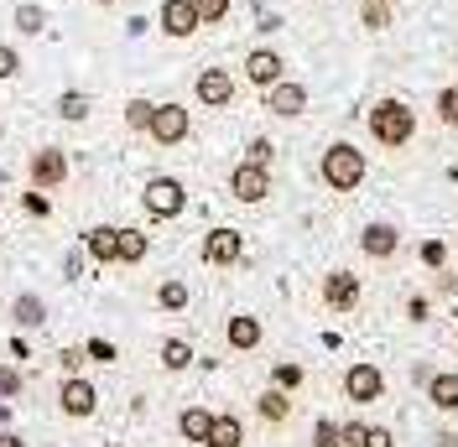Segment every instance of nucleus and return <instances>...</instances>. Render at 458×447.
<instances>
[{
    "instance_id": "obj_49",
    "label": "nucleus",
    "mask_w": 458,
    "mask_h": 447,
    "mask_svg": "<svg viewBox=\"0 0 458 447\" xmlns=\"http://www.w3.org/2000/svg\"><path fill=\"white\" fill-rule=\"evenodd\" d=\"M105 447H120V443H105Z\"/></svg>"
},
{
    "instance_id": "obj_24",
    "label": "nucleus",
    "mask_w": 458,
    "mask_h": 447,
    "mask_svg": "<svg viewBox=\"0 0 458 447\" xmlns=\"http://www.w3.org/2000/svg\"><path fill=\"white\" fill-rule=\"evenodd\" d=\"M11 21H16V31H21V37H42V31H47V5L21 0V5L11 11Z\"/></svg>"
},
{
    "instance_id": "obj_3",
    "label": "nucleus",
    "mask_w": 458,
    "mask_h": 447,
    "mask_svg": "<svg viewBox=\"0 0 458 447\" xmlns=\"http://www.w3.org/2000/svg\"><path fill=\"white\" fill-rule=\"evenodd\" d=\"M141 208L151 219H177L188 208V188L177 177H167V172H157V177H146V188H141Z\"/></svg>"
},
{
    "instance_id": "obj_4",
    "label": "nucleus",
    "mask_w": 458,
    "mask_h": 447,
    "mask_svg": "<svg viewBox=\"0 0 458 447\" xmlns=\"http://www.w3.org/2000/svg\"><path fill=\"white\" fill-rule=\"evenodd\" d=\"M344 401L349 406H375V401H386V369L370 359H354L344 369Z\"/></svg>"
},
{
    "instance_id": "obj_48",
    "label": "nucleus",
    "mask_w": 458,
    "mask_h": 447,
    "mask_svg": "<svg viewBox=\"0 0 458 447\" xmlns=\"http://www.w3.org/2000/svg\"><path fill=\"white\" fill-rule=\"evenodd\" d=\"M94 5H114V0H94Z\"/></svg>"
},
{
    "instance_id": "obj_12",
    "label": "nucleus",
    "mask_w": 458,
    "mask_h": 447,
    "mask_svg": "<svg viewBox=\"0 0 458 447\" xmlns=\"http://www.w3.org/2000/svg\"><path fill=\"white\" fill-rule=\"evenodd\" d=\"M157 27H162V37H172V42H188V37H199V31H203L199 5H193V0H162V11H157Z\"/></svg>"
},
{
    "instance_id": "obj_21",
    "label": "nucleus",
    "mask_w": 458,
    "mask_h": 447,
    "mask_svg": "<svg viewBox=\"0 0 458 447\" xmlns=\"http://www.w3.org/2000/svg\"><path fill=\"white\" fill-rule=\"evenodd\" d=\"M208 426H214V411L208 406H182V417H177L182 443H208Z\"/></svg>"
},
{
    "instance_id": "obj_36",
    "label": "nucleus",
    "mask_w": 458,
    "mask_h": 447,
    "mask_svg": "<svg viewBox=\"0 0 458 447\" xmlns=\"http://www.w3.org/2000/svg\"><path fill=\"white\" fill-rule=\"evenodd\" d=\"M313 447H339V421H334V417H318L313 421Z\"/></svg>"
},
{
    "instance_id": "obj_5",
    "label": "nucleus",
    "mask_w": 458,
    "mask_h": 447,
    "mask_svg": "<svg viewBox=\"0 0 458 447\" xmlns=\"http://www.w3.org/2000/svg\"><path fill=\"white\" fill-rule=\"evenodd\" d=\"M318 297H323V308H328V312H339V317H344V312H354L360 302H365V281L339 266V271H328V276H323Z\"/></svg>"
},
{
    "instance_id": "obj_50",
    "label": "nucleus",
    "mask_w": 458,
    "mask_h": 447,
    "mask_svg": "<svg viewBox=\"0 0 458 447\" xmlns=\"http://www.w3.org/2000/svg\"><path fill=\"white\" fill-rule=\"evenodd\" d=\"M0 136H5V125H0Z\"/></svg>"
},
{
    "instance_id": "obj_20",
    "label": "nucleus",
    "mask_w": 458,
    "mask_h": 447,
    "mask_svg": "<svg viewBox=\"0 0 458 447\" xmlns=\"http://www.w3.org/2000/svg\"><path fill=\"white\" fill-rule=\"evenodd\" d=\"M256 417L271 421V426H282V421L292 417V395H286L282 385H266V391L256 395Z\"/></svg>"
},
{
    "instance_id": "obj_43",
    "label": "nucleus",
    "mask_w": 458,
    "mask_h": 447,
    "mask_svg": "<svg viewBox=\"0 0 458 447\" xmlns=\"http://www.w3.org/2000/svg\"><path fill=\"white\" fill-rule=\"evenodd\" d=\"M16 391H21V375L11 364H0V395H16Z\"/></svg>"
},
{
    "instance_id": "obj_31",
    "label": "nucleus",
    "mask_w": 458,
    "mask_h": 447,
    "mask_svg": "<svg viewBox=\"0 0 458 447\" xmlns=\"http://www.w3.org/2000/svg\"><path fill=\"white\" fill-rule=\"evenodd\" d=\"M151 114H157V99H141V94H136V99L125 105V125H131L136 136H146V131H151Z\"/></svg>"
},
{
    "instance_id": "obj_45",
    "label": "nucleus",
    "mask_w": 458,
    "mask_h": 447,
    "mask_svg": "<svg viewBox=\"0 0 458 447\" xmlns=\"http://www.w3.org/2000/svg\"><path fill=\"white\" fill-rule=\"evenodd\" d=\"M79 271H84V255H79V250H68V255H63V276L73 281Z\"/></svg>"
},
{
    "instance_id": "obj_39",
    "label": "nucleus",
    "mask_w": 458,
    "mask_h": 447,
    "mask_svg": "<svg viewBox=\"0 0 458 447\" xmlns=\"http://www.w3.org/2000/svg\"><path fill=\"white\" fill-rule=\"evenodd\" d=\"M16 73H21V53H16L11 42H0V84H5V79H16Z\"/></svg>"
},
{
    "instance_id": "obj_15",
    "label": "nucleus",
    "mask_w": 458,
    "mask_h": 447,
    "mask_svg": "<svg viewBox=\"0 0 458 447\" xmlns=\"http://www.w3.org/2000/svg\"><path fill=\"white\" fill-rule=\"evenodd\" d=\"M57 406H63V417H94V411H99V391H94V385H89L84 375H68V380H63V385H57Z\"/></svg>"
},
{
    "instance_id": "obj_7",
    "label": "nucleus",
    "mask_w": 458,
    "mask_h": 447,
    "mask_svg": "<svg viewBox=\"0 0 458 447\" xmlns=\"http://www.w3.org/2000/svg\"><path fill=\"white\" fill-rule=\"evenodd\" d=\"M146 136L157 140V146H182V140L193 136V114H188V105H177V99L157 105V114H151V131H146Z\"/></svg>"
},
{
    "instance_id": "obj_10",
    "label": "nucleus",
    "mask_w": 458,
    "mask_h": 447,
    "mask_svg": "<svg viewBox=\"0 0 458 447\" xmlns=\"http://www.w3.org/2000/svg\"><path fill=\"white\" fill-rule=\"evenodd\" d=\"M68 151L63 146H42V151H31V167H27V177H31V188H42V193H53V188H63L68 182Z\"/></svg>"
},
{
    "instance_id": "obj_11",
    "label": "nucleus",
    "mask_w": 458,
    "mask_h": 447,
    "mask_svg": "<svg viewBox=\"0 0 458 447\" xmlns=\"http://www.w3.org/2000/svg\"><path fill=\"white\" fill-rule=\"evenodd\" d=\"M260 105H266V114H276V120H297V114H308V84L282 79V84L260 89Z\"/></svg>"
},
{
    "instance_id": "obj_25",
    "label": "nucleus",
    "mask_w": 458,
    "mask_h": 447,
    "mask_svg": "<svg viewBox=\"0 0 458 447\" xmlns=\"http://www.w3.org/2000/svg\"><path fill=\"white\" fill-rule=\"evenodd\" d=\"M157 359H162V369H167V375H182V369L199 359V354H193V343H188V338H167V343L157 349Z\"/></svg>"
},
{
    "instance_id": "obj_41",
    "label": "nucleus",
    "mask_w": 458,
    "mask_h": 447,
    "mask_svg": "<svg viewBox=\"0 0 458 447\" xmlns=\"http://www.w3.org/2000/svg\"><path fill=\"white\" fill-rule=\"evenodd\" d=\"M256 31H260V37H271V31H282V16H276L271 5H256Z\"/></svg>"
},
{
    "instance_id": "obj_13",
    "label": "nucleus",
    "mask_w": 458,
    "mask_h": 447,
    "mask_svg": "<svg viewBox=\"0 0 458 447\" xmlns=\"http://www.w3.org/2000/svg\"><path fill=\"white\" fill-rule=\"evenodd\" d=\"M240 68H245V84L250 89H271V84H282L286 79V57L276 53V47H250Z\"/></svg>"
},
{
    "instance_id": "obj_42",
    "label": "nucleus",
    "mask_w": 458,
    "mask_h": 447,
    "mask_svg": "<svg viewBox=\"0 0 458 447\" xmlns=\"http://www.w3.org/2000/svg\"><path fill=\"white\" fill-rule=\"evenodd\" d=\"M84 349H63V354H57V364H63V375H79V369H84Z\"/></svg>"
},
{
    "instance_id": "obj_32",
    "label": "nucleus",
    "mask_w": 458,
    "mask_h": 447,
    "mask_svg": "<svg viewBox=\"0 0 458 447\" xmlns=\"http://www.w3.org/2000/svg\"><path fill=\"white\" fill-rule=\"evenodd\" d=\"M193 5H199V21H203V27H225L229 11H234V0H193Z\"/></svg>"
},
{
    "instance_id": "obj_6",
    "label": "nucleus",
    "mask_w": 458,
    "mask_h": 447,
    "mask_svg": "<svg viewBox=\"0 0 458 447\" xmlns=\"http://www.w3.org/2000/svg\"><path fill=\"white\" fill-rule=\"evenodd\" d=\"M271 167H260V162H234L229 167V198L234 203H266L271 198Z\"/></svg>"
},
{
    "instance_id": "obj_18",
    "label": "nucleus",
    "mask_w": 458,
    "mask_h": 447,
    "mask_svg": "<svg viewBox=\"0 0 458 447\" xmlns=\"http://www.w3.org/2000/svg\"><path fill=\"white\" fill-rule=\"evenodd\" d=\"M84 250L99 260V266H114V255H120V229L114 224H94L84 234Z\"/></svg>"
},
{
    "instance_id": "obj_14",
    "label": "nucleus",
    "mask_w": 458,
    "mask_h": 447,
    "mask_svg": "<svg viewBox=\"0 0 458 447\" xmlns=\"http://www.w3.org/2000/svg\"><path fill=\"white\" fill-rule=\"evenodd\" d=\"M360 250H365V260H396L401 255V229L396 224H386V219H370L365 229H360Z\"/></svg>"
},
{
    "instance_id": "obj_27",
    "label": "nucleus",
    "mask_w": 458,
    "mask_h": 447,
    "mask_svg": "<svg viewBox=\"0 0 458 447\" xmlns=\"http://www.w3.org/2000/svg\"><path fill=\"white\" fill-rule=\"evenodd\" d=\"M271 385H282L286 395H297L302 385H308V369H302L297 359H276L271 364Z\"/></svg>"
},
{
    "instance_id": "obj_35",
    "label": "nucleus",
    "mask_w": 458,
    "mask_h": 447,
    "mask_svg": "<svg viewBox=\"0 0 458 447\" xmlns=\"http://www.w3.org/2000/svg\"><path fill=\"white\" fill-rule=\"evenodd\" d=\"M21 214L27 219H47L53 214V198L42 193V188H31V193H21Z\"/></svg>"
},
{
    "instance_id": "obj_23",
    "label": "nucleus",
    "mask_w": 458,
    "mask_h": 447,
    "mask_svg": "<svg viewBox=\"0 0 458 447\" xmlns=\"http://www.w3.org/2000/svg\"><path fill=\"white\" fill-rule=\"evenodd\" d=\"M89 110H94V99H89L84 89H63V94H57V120H68V125H84Z\"/></svg>"
},
{
    "instance_id": "obj_29",
    "label": "nucleus",
    "mask_w": 458,
    "mask_h": 447,
    "mask_svg": "<svg viewBox=\"0 0 458 447\" xmlns=\"http://www.w3.org/2000/svg\"><path fill=\"white\" fill-rule=\"evenodd\" d=\"M432 114H437V125L458 131V84H443L432 94Z\"/></svg>"
},
{
    "instance_id": "obj_9",
    "label": "nucleus",
    "mask_w": 458,
    "mask_h": 447,
    "mask_svg": "<svg viewBox=\"0 0 458 447\" xmlns=\"http://www.w3.org/2000/svg\"><path fill=\"white\" fill-rule=\"evenodd\" d=\"M199 260L203 266H240L245 260V234L240 229H229V224H219V229H208L199 245Z\"/></svg>"
},
{
    "instance_id": "obj_38",
    "label": "nucleus",
    "mask_w": 458,
    "mask_h": 447,
    "mask_svg": "<svg viewBox=\"0 0 458 447\" xmlns=\"http://www.w3.org/2000/svg\"><path fill=\"white\" fill-rule=\"evenodd\" d=\"M365 432H370V426H365L360 417H354V421H339V447H365Z\"/></svg>"
},
{
    "instance_id": "obj_30",
    "label": "nucleus",
    "mask_w": 458,
    "mask_h": 447,
    "mask_svg": "<svg viewBox=\"0 0 458 447\" xmlns=\"http://www.w3.org/2000/svg\"><path fill=\"white\" fill-rule=\"evenodd\" d=\"M391 21H396V16H391V0H365V5H360V27L365 31H386Z\"/></svg>"
},
{
    "instance_id": "obj_1",
    "label": "nucleus",
    "mask_w": 458,
    "mask_h": 447,
    "mask_svg": "<svg viewBox=\"0 0 458 447\" xmlns=\"http://www.w3.org/2000/svg\"><path fill=\"white\" fill-rule=\"evenodd\" d=\"M318 177H323L328 193H360L365 177H370V162H365V151H360L354 140H334V146H323V156H318Z\"/></svg>"
},
{
    "instance_id": "obj_47",
    "label": "nucleus",
    "mask_w": 458,
    "mask_h": 447,
    "mask_svg": "<svg viewBox=\"0 0 458 447\" xmlns=\"http://www.w3.org/2000/svg\"><path fill=\"white\" fill-rule=\"evenodd\" d=\"M0 447H27V443H21L16 432H0Z\"/></svg>"
},
{
    "instance_id": "obj_37",
    "label": "nucleus",
    "mask_w": 458,
    "mask_h": 447,
    "mask_svg": "<svg viewBox=\"0 0 458 447\" xmlns=\"http://www.w3.org/2000/svg\"><path fill=\"white\" fill-rule=\"evenodd\" d=\"M428 317H432V297H422V291H411V297H406V323H417V328H422Z\"/></svg>"
},
{
    "instance_id": "obj_28",
    "label": "nucleus",
    "mask_w": 458,
    "mask_h": 447,
    "mask_svg": "<svg viewBox=\"0 0 458 447\" xmlns=\"http://www.w3.org/2000/svg\"><path fill=\"white\" fill-rule=\"evenodd\" d=\"M188 302H193V291H188V281L167 276L162 286H157V308H162V312H182Z\"/></svg>"
},
{
    "instance_id": "obj_40",
    "label": "nucleus",
    "mask_w": 458,
    "mask_h": 447,
    "mask_svg": "<svg viewBox=\"0 0 458 447\" xmlns=\"http://www.w3.org/2000/svg\"><path fill=\"white\" fill-rule=\"evenodd\" d=\"M84 354H89V359H99V364H114V343H110V338H89Z\"/></svg>"
},
{
    "instance_id": "obj_51",
    "label": "nucleus",
    "mask_w": 458,
    "mask_h": 447,
    "mask_svg": "<svg viewBox=\"0 0 458 447\" xmlns=\"http://www.w3.org/2000/svg\"><path fill=\"white\" fill-rule=\"evenodd\" d=\"M454 338H458V328H454Z\"/></svg>"
},
{
    "instance_id": "obj_8",
    "label": "nucleus",
    "mask_w": 458,
    "mask_h": 447,
    "mask_svg": "<svg viewBox=\"0 0 458 447\" xmlns=\"http://www.w3.org/2000/svg\"><path fill=\"white\" fill-rule=\"evenodd\" d=\"M234 94H240V84H234L229 68H199V79H193V99H199L203 110H229Z\"/></svg>"
},
{
    "instance_id": "obj_2",
    "label": "nucleus",
    "mask_w": 458,
    "mask_h": 447,
    "mask_svg": "<svg viewBox=\"0 0 458 447\" xmlns=\"http://www.w3.org/2000/svg\"><path fill=\"white\" fill-rule=\"evenodd\" d=\"M365 125H370V136L380 151H406L417 140V110L406 99H375L370 114H365Z\"/></svg>"
},
{
    "instance_id": "obj_19",
    "label": "nucleus",
    "mask_w": 458,
    "mask_h": 447,
    "mask_svg": "<svg viewBox=\"0 0 458 447\" xmlns=\"http://www.w3.org/2000/svg\"><path fill=\"white\" fill-rule=\"evenodd\" d=\"M203 447H245V421L234 411H214V426H208V443Z\"/></svg>"
},
{
    "instance_id": "obj_16",
    "label": "nucleus",
    "mask_w": 458,
    "mask_h": 447,
    "mask_svg": "<svg viewBox=\"0 0 458 447\" xmlns=\"http://www.w3.org/2000/svg\"><path fill=\"white\" fill-rule=\"evenodd\" d=\"M428 406L437 417H458V369H432L428 375Z\"/></svg>"
},
{
    "instance_id": "obj_44",
    "label": "nucleus",
    "mask_w": 458,
    "mask_h": 447,
    "mask_svg": "<svg viewBox=\"0 0 458 447\" xmlns=\"http://www.w3.org/2000/svg\"><path fill=\"white\" fill-rule=\"evenodd\" d=\"M365 447H396V437H391L386 426H370V432H365Z\"/></svg>"
},
{
    "instance_id": "obj_17",
    "label": "nucleus",
    "mask_w": 458,
    "mask_h": 447,
    "mask_svg": "<svg viewBox=\"0 0 458 447\" xmlns=\"http://www.w3.org/2000/svg\"><path fill=\"white\" fill-rule=\"evenodd\" d=\"M260 338H266V328H260V317H250V312H234V317L225 323V343L234 349V354L260 349Z\"/></svg>"
},
{
    "instance_id": "obj_46",
    "label": "nucleus",
    "mask_w": 458,
    "mask_h": 447,
    "mask_svg": "<svg viewBox=\"0 0 458 447\" xmlns=\"http://www.w3.org/2000/svg\"><path fill=\"white\" fill-rule=\"evenodd\" d=\"M432 447H458V432H448V426H443V432L432 437Z\"/></svg>"
},
{
    "instance_id": "obj_34",
    "label": "nucleus",
    "mask_w": 458,
    "mask_h": 447,
    "mask_svg": "<svg viewBox=\"0 0 458 447\" xmlns=\"http://www.w3.org/2000/svg\"><path fill=\"white\" fill-rule=\"evenodd\" d=\"M245 162L271 167V162H276V140H271V136H250V146H245Z\"/></svg>"
},
{
    "instance_id": "obj_22",
    "label": "nucleus",
    "mask_w": 458,
    "mask_h": 447,
    "mask_svg": "<svg viewBox=\"0 0 458 447\" xmlns=\"http://www.w3.org/2000/svg\"><path fill=\"white\" fill-rule=\"evenodd\" d=\"M11 323H16V328H42V323H47V302L31 297V291H21V297L11 302Z\"/></svg>"
},
{
    "instance_id": "obj_26",
    "label": "nucleus",
    "mask_w": 458,
    "mask_h": 447,
    "mask_svg": "<svg viewBox=\"0 0 458 447\" xmlns=\"http://www.w3.org/2000/svg\"><path fill=\"white\" fill-rule=\"evenodd\" d=\"M146 250H151V240H146L141 229H120V255H114V266H141Z\"/></svg>"
},
{
    "instance_id": "obj_33",
    "label": "nucleus",
    "mask_w": 458,
    "mask_h": 447,
    "mask_svg": "<svg viewBox=\"0 0 458 447\" xmlns=\"http://www.w3.org/2000/svg\"><path fill=\"white\" fill-rule=\"evenodd\" d=\"M422 266L428 271H448V240H422Z\"/></svg>"
}]
</instances>
